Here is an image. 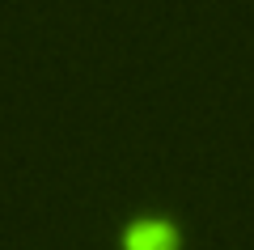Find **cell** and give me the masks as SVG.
<instances>
[{"label": "cell", "mask_w": 254, "mask_h": 250, "mask_svg": "<svg viewBox=\"0 0 254 250\" xmlns=\"http://www.w3.org/2000/svg\"><path fill=\"white\" fill-rule=\"evenodd\" d=\"M119 250H182V229L174 216L144 212L119 229Z\"/></svg>", "instance_id": "cell-1"}]
</instances>
